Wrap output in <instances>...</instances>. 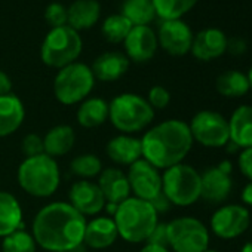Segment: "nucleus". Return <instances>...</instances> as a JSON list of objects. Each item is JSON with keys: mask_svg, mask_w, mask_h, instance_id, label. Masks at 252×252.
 <instances>
[{"mask_svg": "<svg viewBox=\"0 0 252 252\" xmlns=\"http://www.w3.org/2000/svg\"><path fill=\"white\" fill-rule=\"evenodd\" d=\"M86 220L68 202H52L43 206L32 224V234L48 252H70L83 242Z\"/></svg>", "mask_w": 252, "mask_h": 252, "instance_id": "nucleus-1", "label": "nucleus"}, {"mask_svg": "<svg viewBox=\"0 0 252 252\" xmlns=\"http://www.w3.org/2000/svg\"><path fill=\"white\" fill-rule=\"evenodd\" d=\"M193 143L189 123L178 119L163 120L141 138L143 159L158 169H168L183 163Z\"/></svg>", "mask_w": 252, "mask_h": 252, "instance_id": "nucleus-2", "label": "nucleus"}, {"mask_svg": "<svg viewBox=\"0 0 252 252\" xmlns=\"http://www.w3.org/2000/svg\"><path fill=\"white\" fill-rule=\"evenodd\" d=\"M158 217L150 202L131 196L119 203L113 220L119 236L125 242L143 243L147 242L150 233L158 225Z\"/></svg>", "mask_w": 252, "mask_h": 252, "instance_id": "nucleus-3", "label": "nucleus"}, {"mask_svg": "<svg viewBox=\"0 0 252 252\" xmlns=\"http://www.w3.org/2000/svg\"><path fill=\"white\" fill-rule=\"evenodd\" d=\"M17 180L20 187L27 194L37 199H46L58 190L61 172L57 159H52L43 153L24 159L18 166Z\"/></svg>", "mask_w": 252, "mask_h": 252, "instance_id": "nucleus-4", "label": "nucleus"}, {"mask_svg": "<svg viewBox=\"0 0 252 252\" xmlns=\"http://www.w3.org/2000/svg\"><path fill=\"white\" fill-rule=\"evenodd\" d=\"M155 119V110L137 94H120L108 102V120L123 134L132 135L146 129Z\"/></svg>", "mask_w": 252, "mask_h": 252, "instance_id": "nucleus-5", "label": "nucleus"}, {"mask_svg": "<svg viewBox=\"0 0 252 252\" xmlns=\"http://www.w3.org/2000/svg\"><path fill=\"white\" fill-rule=\"evenodd\" d=\"M82 48L83 43L79 32L68 26H63L51 29L46 34L40 48V58L45 65L60 70L76 63L82 54Z\"/></svg>", "mask_w": 252, "mask_h": 252, "instance_id": "nucleus-6", "label": "nucleus"}, {"mask_svg": "<svg viewBox=\"0 0 252 252\" xmlns=\"http://www.w3.org/2000/svg\"><path fill=\"white\" fill-rule=\"evenodd\" d=\"M162 193L174 206H191L200 199V174L187 163L171 166L162 175Z\"/></svg>", "mask_w": 252, "mask_h": 252, "instance_id": "nucleus-7", "label": "nucleus"}, {"mask_svg": "<svg viewBox=\"0 0 252 252\" xmlns=\"http://www.w3.org/2000/svg\"><path fill=\"white\" fill-rule=\"evenodd\" d=\"M95 86V77L89 65L73 63L60 68L54 80V95L63 105H74L89 96Z\"/></svg>", "mask_w": 252, "mask_h": 252, "instance_id": "nucleus-8", "label": "nucleus"}, {"mask_svg": "<svg viewBox=\"0 0 252 252\" xmlns=\"http://www.w3.org/2000/svg\"><path fill=\"white\" fill-rule=\"evenodd\" d=\"M168 243L175 252H205L209 249L208 227L193 217L175 218L168 222Z\"/></svg>", "mask_w": 252, "mask_h": 252, "instance_id": "nucleus-9", "label": "nucleus"}, {"mask_svg": "<svg viewBox=\"0 0 252 252\" xmlns=\"http://www.w3.org/2000/svg\"><path fill=\"white\" fill-rule=\"evenodd\" d=\"M193 141L203 147L220 149L230 141L228 120L218 111L202 110L196 113L189 123Z\"/></svg>", "mask_w": 252, "mask_h": 252, "instance_id": "nucleus-10", "label": "nucleus"}, {"mask_svg": "<svg viewBox=\"0 0 252 252\" xmlns=\"http://www.w3.org/2000/svg\"><path fill=\"white\" fill-rule=\"evenodd\" d=\"M251 224V215L243 205H224L211 218V230L221 239H234L243 234Z\"/></svg>", "mask_w": 252, "mask_h": 252, "instance_id": "nucleus-11", "label": "nucleus"}, {"mask_svg": "<svg viewBox=\"0 0 252 252\" xmlns=\"http://www.w3.org/2000/svg\"><path fill=\"white\" fill-rule=\"evenodd\" d=\"M126 177H128L134 197L150 202L162 193V175L159 169L146 159H140L132 163Z\"/></svg>", "mask_w": 252, "mask_h": 252, "instance_id": "nucleus-12", "label": "nucleus"}, {"mask_svg": "<svg viewBox=\"0 0 252 252\" xmlns=\"http://www.w3.org/2000/svg\"><path fill=\"white\" fill-rule=\"evenodd\" d=\"M156 36L159 46H162V49L172 57L187 55L191 49L194 37L190 26L183 20L162 21Z\"/></svg>", "mask_w": 252, "mask_h": 252, "instance_id": "nucleus-13", "label": "nucleus"}, {"mask_svg": "<svg viewBox=\"0 0 252 252\" xmlns=\"http://www.w3.org/2000/svg\"><path fill=\"white\" fill-rule=\"evenodd\" d=\"M123 45L128 60L138 64L150 61L159 48L156 32L150 26H134Z\"/></svg>", "mask_w": 252, "mask_h": 252, "instance_id": "nucleus-14", "label": "nucleus"}, {"mask_svg": "<svg viewBox=\"0 0 252 252\" xmlns=\"http://www.w3.org/2000/svg\"><path fill=\"white\" fill-rule=\"evenodd\" d=\"M68 203L83 217L96 215L104 209L105 197L96 183L91 180H79L70 187Z\"/></svg>", "mask_w": 252, "mask_h": 252, "instance_id": "nucleus-15", "label": "nucleus"}, {"mask_svg": "<svg viewBox=\"0 0 252 252\" xmlns=\"http://www.w3.org/2000/svg\"><path fill=\"white\" fill-rule=\"evenodd\" d=\"M227 36L222 30L208 27L200 30L191 43V55L199 61H212L227 52Z\"/></svg>", "mask_w": 252, "mask_h": 252, "instance_id": "nucleus-16", "label": "nucleus"}, {"mask_svg": "<svg viewBox=\"0 0 252 252\" xmlns=\"http://www.w3.org/2000/svg\"><path fill=\"white\" fill-rule=\"evenodd\" d=\"M231 175L222 172L218 166H211L200 174V199L211 203L227 200L231 193Z\"/></svg>", "mask_w": 252, "mask_h": 252, "instance_id": "nucleus-17", "label": "nucleus"}, {"mask_svg": "<svg viewBox=\"0 0 252 252\" xmlns=\"http://www.w3.org/2000/svg\"><path fill=\"white\" fill-rule=\"evenodd\" d=\"M105 153L111 162L122 166H131L137 160L143 159L141 140L128 134H120L113 137L107 146Z\"/></svg>", "mask_w": 252, "mask_h": 252, "instance_id": "nucleus-18", "label": "nucleus"}, {"mask_svg": "<svg viewBox=\"0 0 252 252\" xmlns=\"http://www.w3.org/2000/svg\"><path fill=\"white\" fill-rule=\"evenodd\" d=\"M108 203H122L131 197V186L126 174L119 168H105L98 175L96 183Z\"/></svg>", "mask_w": 252, "mask_h": 252, "instance_id": "nucleus-19", "label": "nucleus"}, {"mask_svg": "<svg viewBox=\"0 0 252 252\" xmlns=\"http://www.w3.org/2000/svg\"><path fill=\"white\" fill-rule=\"evenodd\" d=\"M119 237L114 220L110 217H96L86 222L83 243L89 249H107Z\"/></svg>", "mask_w": 252, "mask_h": 252, "instance_id": "nucleus-20", "label": "nucleus"}, {"mask_svg": "<svg viewBox=\"0 0 252 252\" xmlns=\"http://www.w3.org/2000/svg\"><path fill=\"white\" fill-rule=\"evenodd\" d=\"M26 119V107L20 96L8 94L0 96V138L17 132Z\"/></svg>", "mask_w": 252, "mask_h": 252, "instance_id": "nucleus-21", "label": "nucleus"}, {"mask_svg": "<svg viewBox=\"0 0 252 252\" xmlns=\"http://www.w3.org/2000/svg\"><path fill=\"white\" fill-rule=\"evenodd\" d=\"M131 61L122 52H104L92 64L91 70L95 80L101 82H114L119 80L129 70Z\"/></svg>", "mask_w": 252, "mask_h": 252, "instance_id": "nucleus-22", "label": "nucleus"}, {"mask_svg": "<svg viewBox=\"0 0 252 252\" xmlns=\"http://www.w3.org/2000/svg\"><path fill=\"white\" fill-rule=\"evenodd\" d=\"M230 141L240 150L252 147V105H239L228 119Z\"/></svg>", "mask_w": 252, "mask_h": 252, "instance_id": "nucleus-23", "label": "nucleus"}, {"mask_svg": "<svg viewBox=\"0 0 252 252\" xmlns=\"http://www.w3.org/2000/svg\"><path fill=\"white\" fill-rule=\"evenodd\" d=\"M76 143V132L70 125H57L43 137V150L52 159L65 156Z\"/></svg>", "mask_w": 252, "mask_h": 252, "instance_id": "nucleus-24", "label": "nucleus"}, {"mask_svg": "<svg viewBox=\"0 0 252 252\" xmlns=\"http://www.w3.org/2000/svg\"><path fill=\"white\" fill-rule=\"evenodd\" d=\"M23 208L18 199L5 190H0V237L23 228Z\"/></svg>", "mask_w": 252, "mask_h": 252, "instance_id": "nucleus-25", "label": "nucleus"}, {"mask_svg": "<svg viewBox=\"0 0 252 252\" xmlns=\"http://www.w3.org/2000/svg\"><path fill=\"white\" fill-rule=\"evenodd\" d=\"M101 15V6L96 0H76L67 8V26L73 30H86L96 24Z\"/></svg>", "mask_w": 252, "mask_h": 252, "instance_id": "nucleus-26", "label": "nucleus"}, {"mask_svg": "<svg viewBox=\"0 0 252 252\" xmlns=\"http://www.w3.org/2000/svg\"><path fill=\"white\" fill-rule=\"evenodd\" d=\"M76 117L82 128H98L108 120V102L99 96L86 98L80 102Z\"/></svg>", "mask_w": 252, "mask_h": 252, "instance_id": "nucleus-27", "label": "nucleus"}, {"mask_svg": "<svg viewBox=\"0 0 252 252\" xmlns=\"http://www.w3.org/2000/svg\"><path fill=\"white\" fill-rule=\"evenodd\" d=\"M215 88L217 92L225 98H240L251 91L246 74L239 70H227L221 73L217 77Z\"/></svg>", "mask_w": 252, "mask_h": 252, "instance_id": "nucleus-28", "label": "nucleus"}, {"mask_svg": "<svg viewBox=\"0 0 252 252\" xmlns=\"http://www.w3.org/2000/svg\"><path fill=\"white\" fill-rule=\"evenodd\" d=\"M122 15L132 26H149L156 18L152 0H125Z\"/></svg>", "mask_w": 252, "mask_h": 252, "instance_id": "nucleus-29", "label": "nucleus"}, {"mask_svg": "<svg viewBox=\"0 0 252 252\" xmlns=\"http://www.w3.org/2000/svg\"><path fill=\"white\" fill-rule=\"evenodd\" d=\"M156 17L163 21L169 20H181L186 14H189L199 0H152Z\"/></svg>", "mask_w": 252, "mask_h": 252, "instance_id": "nucleus-30", "label": "nucleus"}, {"mask_svg": "<svg viewBox=\"0 0 252 252\" xmlns=\"http://www.w3.org/2000/svg\"><path fill=\"white\" fill-rule=\"evenodd\" d=\"M132 27L134 26L122 14H114V15H110L104 20L102 27H101V33L107 42L122 43V42H125L126 37H128Z\"/></svg>", "mask_w": 252, "mask_h": 252, "instance_id": "nucleus-31", "label": "nucleus"}, {"mask_svg": "<svg viewBox=\"0 0 252 252\" xmlns=\"http://www.w3.org/2000/svg\"><path fill=\"white\" fill-rule=\"evenodd\" d=\"M102 171V162L98 156L92 153H85L76 156L70 162V172L82 180H92L98 177Z\"/></svg>", "mask_w": 252, "mask_h": 252, "instance_id": "nucleus-32", "label": "nucleus"}, {"mask_svg": "<svg viewBox=\"0 0 252 252\" xmlns=\"http://www.w3.org/2000/svg\"><path fill=\"white\" fill-rule=\"evenodd\" d=\"M37 243L32 233L20 228L2 240V252H36Z\"/></svg>", "mask_w": 252, "mask_h": 252, "instance_id": "nucleus-33", "label": "nucleus"}, {"mask_svg": "<svg viewBox=\"0 0 252 252\" xmlns=\"http://www.w3.org/2000/svg\"><path fill=\"white\" fill-rule=\"evenodd\" d=\"M45 20L51 29L67 26V8L61 3H51L45 9Z\"/></svg>", "mask_w": 252, "mask_h": 252, "instance_id": "nucleus-34", "label": "nucleus"}, {"mask_svg": "<svg viewBox=\"0 0 252 252\" xmlns=\"http://www.w3.org/2000/svg\"><path fill=\"white\" fill-rule=\"evenodd\" d=\"M147 102L152 105L153 110H163L165 107L169 105L171 102V94L165 86L155 85L150 88L149 95H147Z\"/></svg>", "mask_w": 252, "mask_h": 252, "instance_id": "nucleus-35", "label": "nucleus"}, {"mask_svg": "<svg viewBox=\"0 0 252 252\" xmlns=\"http://www.w3.org/2000/svg\"><path fill=\"white\" fill-rule=\"evenodd\" d=\"M21 152L27 158H34L39 155H43V138L37 134H29L21 141Z\"/></svg>", "mask_w": 252, "mask_h": 252, "instance_id": "nucleus-36", "label": "nucleus"}, {"mask_svg": "<svg viewBox=\"0 0 252 252\" xmlns=\"http://www.w3.org/2000/svg\"><path fill=\"white\" fill-rule=\"evenodd\" d=\"M147 243L168 248V246H169V243H168V224H165V222H158V225H156V227L153 228V231L150 233V236H149V239H147Z\"/></svg>", "mask_w": 252, "mask_h": 252, "instance_id": "nucleus-37", "label": "nucleus"}, {"mask_svg": "<svg viewBox=\"0 0 252 252\" xmlns=\"http://www.w3.org/2000/svg\"><path fill=\"white\" fill-rule=\"evenodd\" d=\"M237 165H239L240 172L249 181H252V147L240 150L239 159H237Z\"/></svg>", "mask_w": 252, "mask_h": 252, "instance_id": "nucleus-38", "label": "nucleus"}, {"mask_svg": "<svg viewBox=\"0 0 252 252\" xmlns=\"http://www.w3.org/2000/svg\"><path fill=\"white\" fill-rule=\"evenodd\" d=\"M248 49V45H246V40L242 39V37H231V39H227V52L234 55V57H240L246 52Z\"/></svg>", "mask_w": 252, "mask_h": 252, "instance_id": "nucleus-39", "label": "nucleus"}, {"mask_svg": "<svg viewBox=\"0 0 252 252\" xmlns=\"http://www.w3.org/2000/svg\"><path fill=\"white\" fill-rule=\"evenodd\" d=\"M150 203H152V206L155 208V211L158 212V215H159V214L168 212V211L171 209V206H172V203L168 200V197H166L163 193H159L153 200H150Z\"/></svg>", "mask_w": 252, "mask_h": 252, "instance_id": "nucleus-40", "label": "nucleus"}, {"mask_svg": "<svg viewBox=\"0 0 252 252\" xmlns=\"http://www.w3.org/2000/svg\"><path fill=\"white\" fill-rule=\"evenodd\" d=\"M8 94H12V80L5 71L0 70V96Z\"/></svg>", "mask_w": 252, "mask_h": 252, "instance_id": "nucleus-41", "label": "nucleus"}, {"mask_svg": "<svg viewBox=\"0 0 252 252\" xmlns=\"http://www.w3.org/2000/svg\"><path fill=\"white\" fill-rule=\"evenodd\" d=\"M240 197H242V202H243L245 205L252 206V181H249V183L243 187V190H242V193H240Z\"/></svg>", "mask_w": 252, "mask_h": 252, "instance_id": "nucleus-42", "label": "nucleus"}, {"mask_svg": "<svg viewBox=\"0 0 252 252\" xmlns=\"http://www.w3.org/2000/svg\"><path fill=\"white\" fill-rule=\"evenodd\" d=\"M140 252H169L168 248L165 246H158V245H152V243H146Z\"/></svg>", "mask_w": 252, "mask_h": 252, "instance_id": "nucleus-43", "label": "nucleus"}, {"mask_svg": "<svg viewBox=\"0 0 252 252\" xmlns=\"http://www.w3.org/2000/svg\"><path fill=\"white\" fill-rule=\"evenodd\" d=\"M218 168L222 171V172H225V174H230L231 175V171H233V165H231V162L230 160H222L220 165H218Z\"/></svg>", "mask_w": 252, "mask_h": 252, "instance_id": "nucleus-44", "label": "nucleus"}, {"mask_svg": "<svg viewBox=\"0 0 252 252\" xmlns=\"http://www.w3.org/2000/svg\"><path fill=\"white\" fill-rule=\"evenodd\" d=\"M88 249H89V248H88V246H86V245L82 242V243H79L77 246H74V248H73L70 252H89Z\"/></svg>", "mask_w": 252, "mask_h": 252, "instance_id": "nucleus-45", "label": "nucleus"}, {"mask_svg": "<svg viewBox=\"0 0 252 252\" xmlns=\"http://www.w3.org/2000/svg\"><path fill=\"white\" fill-rule=\"evenodd\" d=\"M240 252H252V242H248L242 246Z\"/></svg>", "mask_w": 252, "mask_h": 252, "instance_id": "nucleus-46", "label": "nucleus"}, {"mask_svg": "<svg viewBox=\"0 0 252 252\" xmlns=\"http://www.w3.org/2000/svg\"><path fill=\"white\" fill-rule=\"evenodd\" d=\"M246 77H248V82H249V89L252 91V65L249 67V70L246 73Z\"/></svg>", "mask_w": 252, "mask_h": 252, "instance_id": "nucleus-47", "label": "nucleus"}, {"mask_svg": "<svg viewBox=\"0 0 252 252\" xmlns=\"http://www.w3.org/2000/svg\"><path fill=\"white\" fill-rule=\"evenodd\" d=\"M205 252H218V251H214V249H206Z\"/></svg>", "mask_w": 252, "mask_h": 252, "instance_id": "nucleus-48", "label": "nucleus"}]
</instances>
